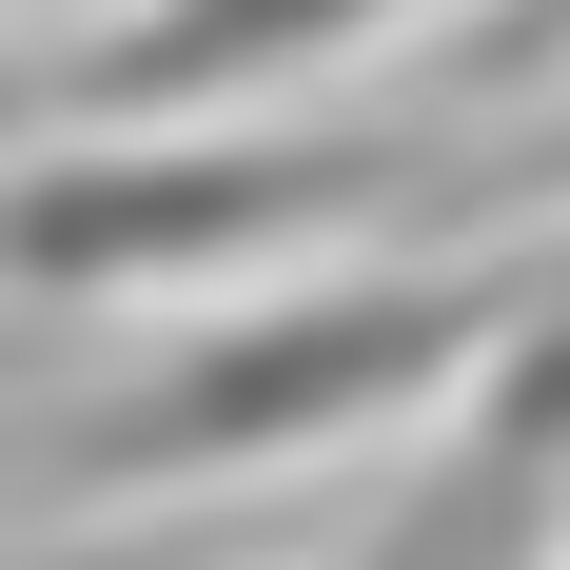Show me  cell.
Masks as SVG:
<instances>
[{"label": "cell", "instance_id": "6da1fadb", "mask_svg": "<svg viewBox=\"0 0 570 570\" xmlns=\"http://www.w3.org/2000/svg\"><path fill=\"white\" fill-rule=\"evenodd\" d=\"M531 295V256H413V276H295V295H217L197 335H158L99 413H59L79 492H217V472H295L354 453L374 413H433L492 354V315Z\"/></svg>", "mask_w": 570, "mask_h": 570}, {"label": "cell", "instance_id": "7a4b0ae2", "mask_svg": "<svg viewBox=\"0 0 570 570\" xmlns=\"http://www.w3.org/2000/svg\"><path fill=\"white\" fill-rule=\"evenodd\" d=\"M433 197V138L394 118H40V158L0 177V295H79V315H138V295H217L295 236H354Z\"/></svg>", "mask_w": 570, "mask_h": 570}, {"label": "cell", "instance_id": "3957f363", "mask_svg": "<svg viewBox=\"0 0 570 570\" xmlns=\"http://www.w3.org/2000/svg\"><path fill=\"white\" fill-rule=\"evenodd\" d=\"M394 570H492V551H570V256H531V295L492 315V354L453 374V433L394 472V512L354 531Z\"/></svg>", "mask_w": 570, "mask_h": 570}, {"label": "cell", "instance_id": "277c9868", "mask_svg": "<svg viewBox=\"0 0 570 570\" xmlns=\"http://www.w3.org/2000/svg\"><path fill=\"white\" fill-rule=\"evenodd\" d=\"M453 0H138L99 40H59L40 79H0V118H236V99H295L335 59L413 40Z\"/></svg>", "mask_w": 570, "mask_h": 570}]
</instances>
